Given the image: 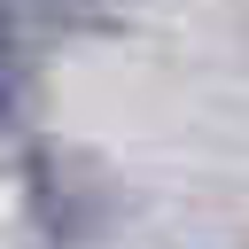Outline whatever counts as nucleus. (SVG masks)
I'll return each instance as SVG.
<instances>
[{
    "label": "nucleus",
    "instance_id": "2",
    "mask_svg": "<svg viewBox=\"0 0 249 249\" xmlns=\"http://www.w3.org/2000/svg\"><path fill=\"white\" fill-rule=\"evenodd\" d=\"M39 16H62V23H86V16H109V0H31Z\"/></svg>",
    "mask_w": 249,
    "mask_h": 249
},
{
    "label": "nucleus",
    "instance_id": "1",
    "mask_svg": "<svg viewBox=\"0 0 249 249\" xmlns=\"http://www.w3.org/2000/svg\"><path fill=\"white\" fill-rule=\"evenodd\" d=\"M31 101V39H23V8L0 0V124H23Z\"/></svg>",
    "mask_w": 249,
    "mask_h": 249
}]
</instances>
